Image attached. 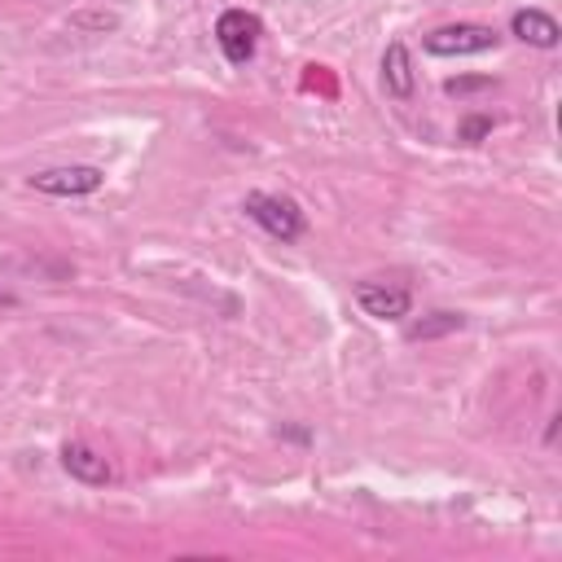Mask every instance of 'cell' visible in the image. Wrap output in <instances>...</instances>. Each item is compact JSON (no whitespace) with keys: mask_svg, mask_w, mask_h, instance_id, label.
Segmentation results:
<instances>
[{"mask_svg":"<svg viewBox=\"0 0 562 562\" xmlns=\"http://www.w3.org/2000/svg\"><path fill=\"white\" fill-rule=\"evenodd\" d=\"M382 88L395 101H408L413 97V57H408L404 40H391L386 53H382Z\"/></svg>","mask_w":562,"mask_h":562,"instance_id":"ba28073f","label":"cell"},{"mask_svg":"<svg viewBox=\"0 0 562 562\" xmlns=\"http://www.w3.org/2000/svg\"><path fill=\"white\" fill-rule=\"evenodd\" d=\"M356 303L373 321H400V316L413 312V290L400 285V281H360L356 285Z\"/></svg>","mask_w":562,"mask_h":562,"instance_id":"5b68a950","label":"cell"},{"mask_svg":"<svg viewBox=\"0 0 562 562\" xmlns=\"http://www.w3.org/2000/svg\"><path fill=\"white\" fill-rule=\"evenodd\" d=\"M0 303H13V294H4V290H0Z\"/></svg>","mask_w":562,"mask_h":562,"instance_id":"7c38bea8","label":"cell"},{"mask_svg":"<svg viewBox=\"0 0 562 562\" xmlns=\"http://www.w3.org/2000/svg\"><path fill=\"white\" fill-rule=\"evenodd\" d=\"M501 44V31L496 26H483V22H452V26H435L426 31L422 48L430 57H474V53H492Z\"/></svg>","mask_w":562,"mask_h":562,"instance_id":"7a4b0ae2","label":"cell"},{"mask_svg":"<svg viewBox=\"0 0 562 562\" xmlns=\"http://www.w3.org/2000/svg\"><path fill=\"white\" fill-rule=\"evenodd\" d=\"M241 211H246V220H255L268 237H277L281 246H290V241H299L303 233H307V215L290 202V198H281V193H259V189H250L246 198H241Z\"/></svg>","mask_w":562,"mask_h":562,"instance_id":"6da1fadb","label":"cell"},{"mask_svg":"<svg viewBox=\"0 0 562 562\" xmlns=\"http://www.w3.org/2000/svg\"><path fill=\"white\" fill-rule=\"evenodd\" d=\"M487 132H492V114H465V119H461V127H457V140L474 145V140H483Z\"/></svg>","mask_w":562,"mask_h":562,"instance_id":"30bf717a","label":"cell"},{"mask_svg":"<svg viewBox=\"0 0 562 562\" xmlns=\"http://www.w3.org/2000/svg\"><path fill=\"white\" fill-rule=\"evenodd\" d=\"M509 31H514L522 44H531V48H558V40H562V26H558L553 13H544V9H518V13L509 18Z\"/></svg>","mask_w":562,"mask_h":562,"instance_id":"52a82bcc","label":"cell"},{"mask_svg":"<svg viewBox=\"0 0 562 562\" xmlns=\"http://www.w3.org/2000/svg\"><path fill=\"white\" fill-rule=\"evenodd\" d=\"M57 457H61V470H66L70 479L88 483V487H105V483H114V465H110L97 448H88L83 439H66Z\"/></svg>","mask_w":562,"mask_h":562,"instance_id":"8992f818","label":"cell"},{"mask_svg":"<svg viewBox=\"0 0 562 562\" xmlns=\"http://www.w3.org/2000/svg\"><path fill=\"white\" fill-rule=\"evenodd\" d=\"M457 329H465V316L461 312H430V316H422V321H413L408 325V338H443V334H457Z\"/></svg>","mask_w":562,"mask_h":562,"instance_id":"9c48e42d","label":"cell"},{"mask_svg":"<svg viewBox=\"0 0 562 562\" xmlns=\"http://www.w3.org/2000/svg\"><path fill=\"white\" fill-rule=\"evenodd\" d=\"M26 184L48 198H88L105 184V171L92 162H70V167H44V171L26 176Z\"/></svg>","mask_w":562,"mask_h":562,"instance_id":"277c9868","label":"cell"},{"mask_svg":"<svg viewBox=\"0 0 562 562\" xmlns=\"http://www.w3.org/2000/svg\"><path fill=\"white\" fill-rule=\"evenodd\" d=\"M452 97H470V92H483V88H492V75H465V79H448L443 83Z\"/></svg>","mask_w":562,"mask_h":562,"instance_id":"8fae6325","label":"cell"},{"mask_svg":"<svg viewBox=\"0 0 562 562\" xmlns=\"http://www.w3.org/2000/svg\"><path fill=\"white\" fill-rule=\"evenodd\" d=\"M259 35H263V22L250 9H224L215 18V44L228 57V66H246L259 48Z\"/></svg>","mask_w":562,"mask_h":562,"instance_id":"3957f363","label":"cell"}]
</instances>
